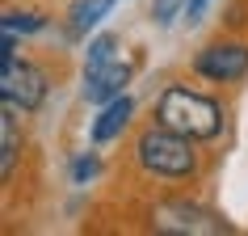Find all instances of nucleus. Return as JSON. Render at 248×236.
<instances>
[{
    "instance_id": "9",
    "label": "nucleus",
    "mask_w": 248,
    "mask_h": 236,
    "mask_svg": "<svg viewBox=\"0 0 248 236\" xmlns=\"http://www.w3.org/2000/svg\"><path fill=\"white\" fill-rule=\"evenodd\" d=\"M114 0H76L72 4V34H89L105 13H109Z\"/></svg>"
},
{
    "instance_id": "7",
    "label": "nucleus",
    "mask_w": 248,
    "mask_h": 236,
    "mask_svg": "<svg viewBox=\"0 0 248 236\" xmlns=\"http://www.w3.org/2000/svg\"><path fill=\"white\" fill-rule=\"evenodd\" d=\"M21 110L13 101H4V114H0V177L9 182L13 177V165H17V152H21Z\"/></svg>"
},
{
    "instance_id": "6",
    "label": "nucleus",
    "mask_w": 248,
    "mask_h": 236,
    "mask_svg": "<svg viewBox=\"0 0 248 236\" xmlns=\"http://www.w3.org/2000/svg\"><path fill=\"white\" fill-rule=\"evenodd\" d=\"M126 80H131V64H118V59H109V64H97L84 72V97L89 101H114V97H122V89H126Z\"/></svg>"
},
{
    "instance_id": "1",
    "label": "nucleus",
    "mask_w": 248,
    "mask_h": 236,
    "mask_svg": "<svg viewBox=\"0 0 248 236\" xmlns=\"http://www.w3.org/2000/svg\"><path fill=\"white\" fill-rule=\"evenodd\" d=\"M156 118L172 131L189 135V139H215L223 131V110L219 101H210L202 93L194 89H181V84H172V89L160 93L156 101Z\"/></svg>"
},
{
    "instance_id": "14",
    "label": "nucleus",
    "mask_w": 248,
    "mask_h": 236,
    "mask_svg": "<svg viewBox=\"0 0 248 236\" xmlns=\"http://www.w3.org/2000/svg\"><path fill=\"white\" fill-rule=\"evenodd\" d=\"M185 9H189V17H202V9H206V0H189Z\"/></svg>"
},
{
    "instance_id": "8",
    "label": "nucleus",
    "mask_w": 248,
    "mask_h": 236,
    "mask_svg": "<svg viewBox=\"0 0 248 236\" xmlns=\"http://www.w3.org/2000/svg\"><path fill=\"white\" fill-rule=\"evenodd\" d=\"M131 110H135L131 97H114V101L101 110V118L93 122V139H97V144H109L114 135H122V127L131 122Z\"/></svg>"
},
{
    "instance_id": "4",
    "label": "nucleus",
    "mask_w": 248,
    "mask_h": 236,
    "mask_svg": "<svg viewBox=\"0 0 248 236\" xmlns=\"http://www.w3.org/2000/svg\"><path fill=\"white\" fill-rule=\"evenodd\" d=\"M152 223L160 232H232V223H223L219 215L202 207H189V202H160Z\"/></svg>"
},
{
    "instance_id": "3",
    "label": "nucleus",
    "mask_w": 248,
    "mask_h": 236,
    "mask_svg": "<svg viewBox=\"0 0 248 236\" xmlns=\"http://www.w3.org/2000/svg\"><path fill=\"white\" fill-rule=\"evenodd\" d=\"M0 97L13 101L17 110H38L42 97H46L42 67L30 64V59H17V51H4L0 55Z\"/></svg>"
},
{
    "instance_id": "5",
    "label": "nucleus",
    "mask_w": 248,
    "mask_h": 236,
    "mask_svg": "<svg viewBox=\"0 0 248 236\" xmlns=\"http://www.w3.org/2000/svg\"><path fill=\"white\" fill-rule=\"evenodd\" d=\"M198 72L206 80H219V84L240 80L248 72V47L244 42H215V47H206L198 55Z\"/></svg>"
},
{
    "instance_id": "13",
    "label": "nucleus",
    "mask_w": 248,
    "mask_h": 236,
    "mask_svg": "<svg viewBox=\"0 0 248 236\" xmlns=\"http://www.w3.org/2000/svg\"><path fill=\"white\" fill-rule=\"evenodd\" d=\"M93 173H97V156H80L76 165H72V177H76V182H84V177H93Z\"/></svg>"
},
{
    "instance_id": "10",
    "label": "nucleus",
    "mask_w": 248,
    "mask_h": 236,
    "mask_svg": "<svg viewBox=\"0 0 248 236\" xmlns=\"http://www.w3.org/2000/svg\"><path fill=\"white\" fill-rule=\"evenodd\" d=\"M114 47H118L114 34H101V38H93V42H89V67L109 64V59H114Z\"/></svg>"
},
{
    "instance_id": "11",
    "label": "nucleus",
    "mask_w": 248,
    "mask_h": 236,
    "mask_svg": "<svg viewBox=\"0 0 248 236\" xmlns=\"http://www.w3.org/2000/svg\"><path fill=\"white\" fill-rule=\"evenodd\" d=\"M46 21H42L38 13H4V30H21V34H30V30H42Z\"/></svg>"
},
{
    "instance_id": "2",
    "label": "nucleus",
    "mask_w": 248,
    "mask_h": 236,
    "mask_svg": "<svg viewBox=\"0 0 248 236\" xmlns=\"http://www.w3.org/2000/svg\"><path fill=\"white\" fill-rule=\"evenodd\" d=\"M194 139L181 131H172V127H152V131L139 135V144H135V156L143 165L147 173H156V177H189L198 169V156H194Z\"/></svg>"
},
{
    "instance_id": "12",
    "label": "nucleus",
    "mask_w": 248,
    "mask_h": 236,
    "mask_svg": "<svg viewBox=\"0 0 248 236\" xmlns=\"http://www.w3.org/2000/svg\"><path fill=\"white\" fill-rule=\"evenodd\" d=\"M181 4H189V0H156V4H152V21H156V26H169L172 17L181 13Z\"/></svg>"
}]
</instances>
